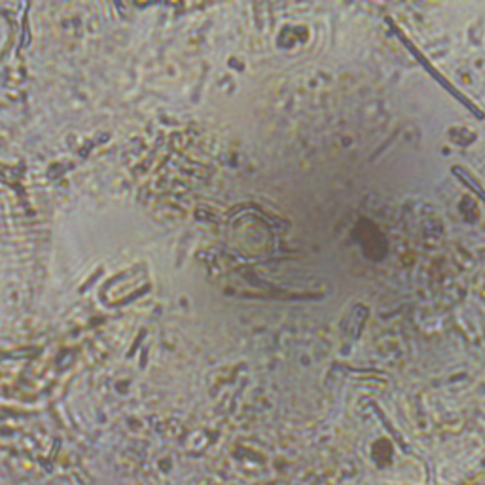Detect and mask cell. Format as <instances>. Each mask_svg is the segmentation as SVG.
I'll return each mask as SVG.
<instances>
[{
	"label": "cell",
	"instance_id": "obj_2",
	"mask_svg": "<svg viewBox=\"0 0 485 485\" xmlns=\"http://www.w3.org/2000/svg\"><path fill=\"white\" fill-rule=\"evenodd\" d=\"M451 175H453L455 179L459 180L460 184L465 186L466 190H470V192L476 196V198L481 201V203H485V190H484V186L479 184V180L474 177L472 172L470 171H466L465 167H460V165H453L451 167Z\"/></svg>",
	"mask_w": 485,
	"mask_h": 485
},
{
	"label": "cell",
	"instance_id": "obj_1",
	"mask_svg": "<svg viewBox=\"0 0 485 485\" xmlns=\"http://www.w3.org/2000/svg\"><path fill=\"white\" fill-rule=\"evenodd\" d=\"M385 21H387V25L390 27V31H392L396 34V39L400 40L404 48H406V50H408L409 53L414 55L415 61L421 64L423 69H425V71L428 72V76L432 78V80H435L436 83H440L442 90L447 91L449 95L453 97L455 101H459L460 104H463V107H465V109L468 110V112H470V114L476 116L478 120H484V118H485L484 110L479 109L478 104H476V102H474L472 99H468V97H466L465 93H463V91H460L459 88L455 86V83L449 82V80H447V78L444 76V74H442V72L438 71V69H436L435 64L430 63V61H428V59L425 57V53H423V51L419 50V48H417V46H415L414 42H411V40H409V36H408V34H406V32L402 31V29H400V25H398V23H396V21L392 20V18H385Z\"/></svg>",
	"mask_w": 485,
	"mask_h": 485
}]
</instances>
